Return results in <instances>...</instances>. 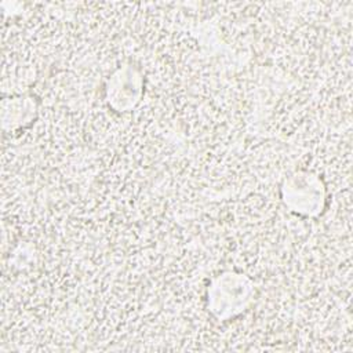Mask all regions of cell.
Segmentation results:
<instances>
[{"mask_svg": "<svg viewBox=\"0 0 353 353\" xmlns=\"http://www.w3.org/2000/svg\"><path fill=\"white\" fill-rule=\"evenodd\" d=\"M252 294V285L247 277L225 273L218 277L208 291V301L214 314L222 319L234 316L243 310Z\"/></svg>", "mask_w": 353, "mask_h": 353, "instance_id": "7a4b0ae2", "label": "cell"}, {"mask_svg": "<svg viewBox=\"0 0 353 353\" xmlns=\"http://www.w3.org/2000/svg\"><path fill=\"white\" fill-rule=\"evenodd\" d=\"M1 119L4 131L17 132L29 127L37 117V101L32 95H23L3 101Z\"/></svg>", "mask_w": 353, "mask_h": 353, "instance_id": "277c9868", "label": "cell"}, {"mask_svg": "<svg viewBox=\"0 0 353 353\" xmlns=\"http://www.w3.org/2000/svg\"><path fill=\"white\" fill-rule=\"evenodd\" d=\"M283 200L290 211L314 216L324 205V186L312 172H296L283 185Z\"/></svg>", "mask_w": 353, "mask_h": 353, "instance_id": "6da1fadb", "label": "cell"}, {"mask_svg": "<svg viewBox=\"0 0 353 353\" xmlns=\"http://www.w3.org/2000/svg\"><path fill=\"white\" fill-rule=\"evenodd\" d=\"M142 72L132 63L117 69L108 80L106 101L116 112H128L137 106L143 92Z\"/></svg>", "mask_w": 353, "mask_h": 353, "instance_id": "3957f363", "label": "cell"}]
</instances>
